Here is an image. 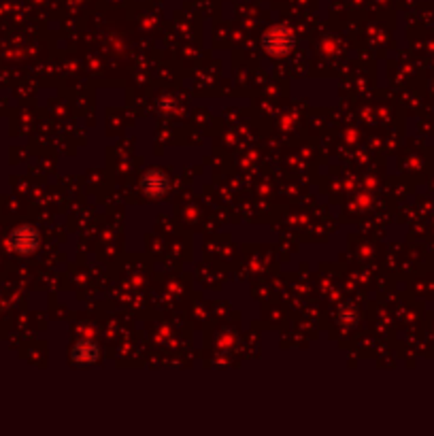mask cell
Here are the masks:
<instances>
[{"instance_id": "1", "label": "cell", "mask_w": 434, "mask_h": 436, "mask_svg": "<svg viewBox=\"0 0 434 436\" xmlns=\"http://www.w3.org/2000/svg\"><path fill=\"white\" fill-rule=\"evenodd\" d=\"M296 45V38L294 32L286 26H275L271 30L264 32L262 36V47L266 54L271 56H288L292 51V47Z\"/></svg>"}, {"instance_id": "2", "label": "cell", "mask_w": 434, "mask_h": 436, "mask_svg": "<svg viewBox=\"0 0 434 436\" xmlns=\"http://www.w3.org/2000/svg\"><path fill=\"white\" fill-rule=\"evenodd\" d=\"M141 187L149 198H160V196H164L168 190V179L162 170L154 168V170L145 172V177L141 179Z\"/></svg>"}, {"instance_id": "3", "label": "cell", "mask_w": 434, "mask_h": 436, "mask_svg": "<svg viewBox=\"0 0 434 436\" xmlns=\"http://www.w3.org/2000/svg\"><path fill=\"white\" fill-rule=\"evenodd\" d=\"M11 245L19 253H32L38 247V232L30 226L17 228L11 236Z\"/></svg>"}, {"instance_id": "4", "label": "cell", "mask_w": 434, "mask_h": 436, "mask_svg": "<svg viewBox=\"0 0 434 436\" xmlns=\"http://www.w3.org/2000/svg\"><path fill=\"white\" fill-rule=\"evenodd\" d=\"M73 360L81 364H90L98 360V347L92 341H79L73 347Z\"/></svg>"}]
</instances>
